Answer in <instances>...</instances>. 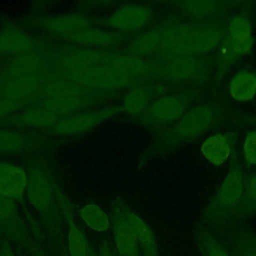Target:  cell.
I'll return each mask as SVG.
<instances>
[{
    "label": "cell",
    "mask_w": 256,
    "mask_h": 256,
    "mask_svg": "<svg viewBox=\"0 0 256 256\" xmlns=\"http://www.w3.org/2000/svg\"><path fill=\"white\" fill-rule=\"evenodd\" d=\"M17 106H18V104L15 100L0 96V118L15 111Z\"/></svg>",
    "instance_id": "36"
},
{
    "label": "cell",
    "mask_w": 256,
    "mask_h": 256,
    "mask_svg": "<svg viewBox=\"0 0 256 256\" xmlns=\"http://www.w3.org/2000/svg\"><path fill=\"white\" fill-rule=\"evenodd\" d=\"M226 39L236 56L249 53L253 43L249 20L244 16H235L232 18L229 23Z\"/></svg>",
    "instance_id": "9"
},
{
    "label": "cell",
    "mask_w": 256,
    "mask_h": 256,
    "mask_svg": "<svg viewBox=\"0 0 256 256\" xmlns=\"http://www.w3.org/2000/svg\"><path fill=\"white\" fill-rule=\"evenodd\" d=\"M43 66V60L37 54L27 52L19 55L9 66L13 78H28L37 73Z\"/></svg>",
    "instance_id": "20"
},
{
    "label": "cell",
    "mask_w": 256,
    "mask_h": 256,
    "mask_svg": "<svg viewBox=\"0 0 256 256\" xmlns=\"http://www.w3.org/2000/svg\"><path fill=\"white\" fill-rule=\"evenodd\" d=\"M125 216L139 245L142 247L144 256H159L156 240L148 225L138 215L132 212H127Z\"/></svg>",
    "instance_id": "19"
},
{
    "label": "cell",
    "mask_w": 256,
    "mask_h": 256,
    "mask_svg": "<svg viewBox=\"0 0 256 256\" xmlns=\"http://www.w3.org/2000/svg\"><path fill=\"white\" fill-rule=\"evenodd\" d=\"M243 154L248 163L256 165V131L247 134L243 144Z\"/></svg>",
    "instance_id": "34"
},
{
    "label": "cell",
    "mask_w": 256,
    "mask_h": 256,
    "mask_svg": "<svg viewBox=\"0 0 256 256\" xmlns=\"http://www.w3.org/2000/svg\"><path fill=\"white\" fill-rule=\"evenodd\" d=\"M0 256H16L9 247H3L0 249Z\"/></svg>",
    "instance_id": "37"
},
{
    "label": "cell",
    "mask_w": 256,
    "mask_h": 256,
    "mask_svg": "<svg viewBox=\"0 0 256 256\" xmlns=\"http://www.w3.org/2000/svg\"><path fill=\"white\" fill-rule=\"evenodd\" d=\"M78 93V88L68 83L52 84L47 88V94L49 97H66L75 96Z\"/></svg>",
    "instance_id": "33"
},
{
    "label": "cell",
    "mask_w": 256,
    "mask_h": 256,
    "mask_svg": "<svg viewBox=\"0 0 256 256\" xmlns=\"http://www.w3.org/2000/svg\"><path fill=\"white\" fill-rule=\"evenodd\" d=\"M68 249L70 256H90L87 240L73 221L69 222Z\"/></svg>",
    "instance_id": "27"
},
{
    "label": "cell",
    "mask_w": 256,
    "mask_h": 256,
    "mask_svg": "<svg viewBox=\"0 0 256 256\" xmlns=\"http://www.w3.org/2000/svg\"><path fill=\"white\" fill-rule=\"evenodd\" d=\"M201 70L200 60L192 55L176 56L161 68V73L169 78L184 81L196 77Z\"/></svg>",
    "instance_id": "11"
},
{
    "label": "cell",
    "mask_w": 256,
    "mask_h": 256,
    "mask_svg": "<svg viewBox=\"0 0 256 256\" xmlns=\"http://www.w3.org/2000/svg\"><path fill=\"white\" fill-rule=\"evenodd\" d=\"M108 67L119 77L128 81L131 78L145 75L148 72L147 63L141 58L133 55H121L114 57Z\"/></svg>",
    "instance_id": "17"
},
{
    "label": "cell",
    "mask_w": 256,
    "mask_h": 256,
    "mask_svg": "<svg viewBox=\"0 0 256 256\" xmlns=\"http://www.w3.org/2000/svg\"><path fill=\"white\" fill-rule=\"evenodd\" d=\"M79 215L82 221L92 230L97 232H106L110 226V220L107 213L98 205L88 203L84 205Z\"/></svg>",
    "instance_id": "21"
},
{
    "label": "cell",
    "mask_w": 256,
    "mask_h": 256,
    "mask_svg": "<svg viewBox=\"0 0 256 256\" xmlns=\"http://www.w3.org/2000/svg\"><path fill=\"white\" fill-rule=\"evenodd\" d=\"M256 210V175L249 181L243 197L236 207V214L243 215Z\"/></svg>",
    "instance_id": "31"
},
{
    "label": "cell",
    "mask_w": 256,
    "mask_h": 256,
    "mask_svg": "<svg viewBox=\"0 0 256 256\" xmlns=\"http://www.w3.org/2000/svg\"><path fill=\"white\" fill-rule=\"evenodd\" d=\"M195 239L202 256H231L208 232H198Z\"/></svg>",
    "instance_id": "28"
},
{
    "label": "cell",
    "mask_w": 256,
    "mask_h": 256,
    "mask_svg": "<svg viewBox=\"0 0 256 256\" xmlns=\"http://www.w3.org/2000/svg\"><path fill=\"white\" fill-rule=\"evenodd\" d=\"M67 41L82 46H110L117 41V34L111 31L88 27L72 33L61 35Z\"/></svg>",
    "instance_id": "12"
},
{
    "label": "cell",
    "mask_w": 256,
    "mask_h": 256,
    "mask_svg": "<svg viewBox=\"0 0 256 256\" xmlns=\"http://www.w3.org/2000/svg\"><path fill=\"white\" fill-rule=\"evenodd\" d=\"M185 102L178 96H163L155 100L150 107L151 116L160 122L180 119L185 113Z\"/></svg>",
    "instance_id": "14"
},
{
    "label": "cell",
    "mask_w": 256,
    "mask_h": 256,
    "mask_svg": "<svg viewBox=\"0 0 256 256\" xmlns=\"http://www.w3.org/2000/svg\"><path fill=\"white\" fill-rule=\"evenodd\" d=\"M123 110L121 106H110L102 109L82 113L73 117L58 121L54 125V132L59 135H71L89 130L113 115Z\"/></svg>",
    "instance_id": "3"
},
{
    "label": "cell",
    "mask_w": 256,
    "mask_h": 256,
    "mask_svg": "<svg viewBox=\"0 0 256 256\" xmlns=\"http://www.w3.org/2000/svg\"><path fill=\"white\" fill-rule=\"evenodd\" d=\"M113 233L116 248L120 256H140L139 243L125 214L119 215L114 219Z\"/></svg>",
    "instance_id": "10"
},
{
    "label": "cell",
    "mask_w": 256,
    "mask_h": 256,
    "mask_svg": "<svg viewBox=\"0 0 256 256\" xmlns=\"http://www.w3.org/2000/svg\"><path fill=\"white\" fill-rule=\"evenodd\" d=\"M27 197L38 211L45 212L53 201V185L46 172L39 167H32L28 173Z\"/></svg>",
    "instance_id": "6"
},
{
    "label": "cell",
    "mask_w": 256,
    "mask_h": 256,
    "mask_svg": "<svg viewBox=\"0 0 256 256\" xmlns=\"http://www.w3.org/2000/svg\"><path fill=\"white\" fill-rule=\"evenodd\" d=\"M90 256H98V255H95V254H93V253L90 251Z\"/></svg>",
    "instance_id": "38"
},
{
    "label": "cell",
    "mask_w": 256,
    "mask_h": 256,
    "mask_svg": "<svg viewBox=\"0 0 256 256\" xmlns=\"http://www.w3.org/2000/svg\"><path fill=\"white\" fill-rule=\"evenodd\" d=\"M28 174L15 164L0 163V194L10 198L19 199L27 190Z\"/></svg>",
    "instance_id": "7"
},
{
    "label": "cell",
    "mask_w": 256,
    "mask_h": 256,
    "mask_svg": "<svg viewBox=\"0 0 256 256\" xmlns=\"http://www.w3.org/2000/svg\"><path fill=\"white\" fill-rule=\"evenodd\" d=\"M33 41L22 30L9 26L0 32V53H19L31 52Z\"/></svg>",
    "instance_id": "16"
},
{
    "label": "cell",
    "mask_w": 256,
    "mask_h": 256,
    "mask_svg": "<svg viewBox=\"0 0 256 256\" xmlns=\"http://www.w3.org/2000/svg\"><path fill=\"white\" fill-rule=\"evenodd\" d=\"M214 111L208 105H198L180 118L176 126V134L179 139L186 140L195 138L204 133L212 124Z\"/></svg>",
    "instance_id": "5"
},
{
    "label": "cell",
    "mask_w": 256,
    "mask_h": 256,
    "mask_svg": "<svg viewBox=\"0 0 256 256\" xmlns=\"http://www.w3.org/2000/svg\"><path fill=\"white\" fill-rule=\"evenodd\" d=\"M161 31L148 30L141 33L128 47L130 55L142 57L160 46Z\"/></svg>",
    "instance_id": "22"
},
{
    "label": "cell",
    "mask_w": 256,
    "mask_h": 256,
    "mask_svg": "<svg viewBox=\"0 0 256 256\" xmlns=\"http://www.w3.org/2000/svg\"><path fill=\"white\" fill-rule=\"evenodd\" d=\"M37 86L34 78H13L1 87V97L15 100L30 94Z\"/></svg>",
    "instance_id": "23"
},
{
    "label": "cell",
    "mask_w": 256,
    "mask_h": 256,
    "mask_svg": "<svg viewBox=\"0 0 256 256\" xmlns=\"http://www.w3.org/2000/svg\"><path fill=\"white\" fill-rule=\"evenodd\" d=\"M222 34L218 26L177 25L161 31L159 48L170 56H194L213 50L221 42Z\"/></svg>",
    "instance_id": "1"
},
{
    "label": "cell",
    "mask_w": 256,
    "mask_h": 256,
    "mask_svg": "<svg viewBox=\"0 0 256 256\" xmlns=\"http://www.w3.org/2000/svg\"><path fill=\"white\" fill-rule=\"evenodd\" d=\"M27 141L24 135L0 129V154H16L26 147Z\"/></svg>",
    "instance_id": "26"
},
{
    "label": "cell",
    "mask_w": 256,
    "mask_h": 256,
    "mask_svg": "<svg viewBox=\"0 0 256 256\" xmlns=\"http://www.w3.org/2000/svg\"><path fill=\"white\" fill-rule=\"evenodd\" d=\"M74 78L82 84L100 88H117L126 82L116 75L108 66L83 67L72 71Z\"/></svg>",
    "instance_id": "8"
},
{
    "label": "cell",
    "mask_w": 256,
    "mask_h": 256,
    "mask_svg": "<svg viewBox=\"0 0 256 256\" xmlns=\"http://www.w3.org/2000/svg\"><path fill=\"white\" fill-rule=\"evenodd\" d=\"M234 248L237 256H256V235L243 231L235 236Z\"/></svg>",
    "instance_id": "30"
},
{
    "label": "cell",
    "mask_w": 256,
    "mask_h": 256,
    "mask_svg": "<svg viewBox=\"0 0 256 256\" xmlns=\"http://www.w3.org/2000/svg\"><path fill=\"white\" fill-rule=\"evenodd\" d=\"M243 174L238 168L231 169L223 180L215 199L207 208L205 218L216 220L236 208L244 194Z\"/></svg>",
    "instance_id": "2"
},
{
    "label": "cell",
    "mask_w": 256,
    "mask_h": 256,
    "mask_svg": "<svg viewBox=\"0 0 256 256\" xmlns=\"http://www.w3.org/2000/svg\"><path fill=\"white\" fill-rule=\"evenodd\" d=\"M228 91L230 96L238 102H247L256 96V75L242 70L235 74L230 82Z\"/></svg>",
    "instance_id": "18"
},
{
    "label": "cell",
    "mask_w": 256,
    "mask_h": 256,
    "mask_svg": "<svg viewBox=\"0 0 256 256\" xmlns=\"http://www.w3.org/2000/svg\"><path fill=\"white\" fill-rule=\"evenodd\" d=\"M16 213V205L14 201L0 194V223L11 220Z\"/></svg>",
    "instance_id": "35"
},
{
    "label": "cell",
    "mask_w": 256,
    "mask_h": 256,
    "mask_svg": "<svg viewBox=\"0 0 256 256\" xmlns=\"http://www.w3.org/2000/svg\"><path fill=\"white\" fill-rule=\"evenodd\" d=\"M183 4L190 15L200 18L211 15L218 6V3L214 1H188Z\"/></svg>",
    "instance_id": "32"
},
{
    "label": "cell",
    "mask_w": 256,
    "mask_h": 256,
    "mask_svg": "<svg viewBox=\"0 0 256 256\" xmlns=\"http://www.w3.org/2000/svg\"><path fill=\"white\" fill-rule=\"evenodd\" d=\"M200 151L204 158L215 166L225 164L231 154L230 144L222 133H215L204 140Z\"/></svg>",
    "instance_id": "15"
},
{
    "label": "cell",
    "mask_w": 256,
    "mask_h": 256,
    "mask_svg": "<svg viewBox=\"0 0 256 256\" xmlns=\"http://www.w3.org/2000/svg\"><path fill=\"white\" fill-rule=\"evenodd\" d=\"M151 18V11L141 4H127L116 9L107 19V25L120 32H134L144 28Z\"/></svg>",
    "instance_id": "4"
},
{
    "label": "cell",
    "mask_w": 256,
    "mask_h": 256,
    "mask_svg": "<svg viewBox=\"0 0 256 256\" xmlns=\"http://www.w3.org/2000/svg\"><path fill=\"white\" fill-rule=\"evenodd\" d=\"M41 25L50 32L65 35L91 27V22L79 14H60L43 19Z\"/></svg>",
    "instance_id": "13"
},
{
    "label": "cell",
    "mask_w": 256,
    "mask_h": 256,
    "mask_svg": "<svg viewBox=\"0 0 256 256\" xmlns=\"http://www.w3.org/2000/svg\"><path fill=\"white\" fill-rule=\"evenodd\" d=\"M57 117L58 116L44 108H38L22 113L17 117V122L26 126L46 127L55 125L57 123Z\"/></svg>",
    "instance_id": "24"
},
{
    "label": "cell",
    "mask_w": 256,
    "mask_h": 256,
    "mask_svg": "<svg viewBox=\"0 0 256 256\" xmlns=\"http://www.w3.org/2000/svg\"><path fill=\"white\" fill-rule=\"evenodd\" d=\"M149 101L148 93L142 88L131 89L123 99V109L130 114H139Z\"/></svg>",
    "instance_id": "29"
},
{
    "label": "cell",
    "mask_w": 256,
    "mask_h": 256,
    "mask_svg": "<svg viewBox=\"0 0 256 256\" xmlns=\"http://www.w3.org/2000/svg\"><path fill=\"white\" fill-rule=\"evenodd\" d=\"M81 106V101L76 96L49 97L42 104V108L55 114L56 116L76 110Z\"/></svg>",
    "instance_id": "25"
}]
</instances>
